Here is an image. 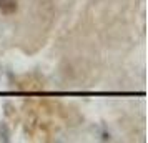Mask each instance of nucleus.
I'll use <instances>...</instances> for the list:
<instances>
[{"instance_id":"1","label":"nucleus","mask_w":148,"mask_h":143,"mask_svg":"<svg viewBox=\"0 0 148 143\" xmlns=\"http://www.w3.org/2000/svg\"><path fill=\"white\" fill-rule=\"evenodd\" d=\"M18 2L17 0H0V12L3 15H12L17 12Z\"/></svg>"}]
</instances>
